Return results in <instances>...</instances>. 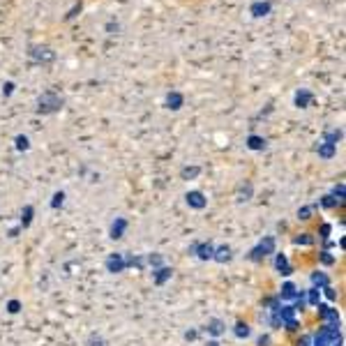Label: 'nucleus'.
<instances>
[{
	"mask_svg": "<svg viewBox=\"0 0 346 346\" xmlns=\"http://www.w3.org/2000/svg\"><path fill=\"white\" fill-rule=\"evenodd\" d=\"M171 277H173V268H169V265H162L157 270H152V284L155 286H164Z\"/></svg>",
	"mask_w": 346,
	"mask_h": 346,
	"instance_id": "nucleus-8",
	"label": "nucleus"
},
{
	"mask_svg": "<svg viewBox=\"0 0 346 346\" xmlns=\"http://www.w3.org/2000/svg\"><path fill=\"white\" fill-rule=\"evenodd\" d=\"M314 210H316V205H302V208H298V219L300 222H309Z\"/></svg>",
	"mask_w": 346,
	"mask_h": 346,
	"instance_id": "nucleus-22",
	"label": "nucleus"
},
{
	"mask_svg": "<svg viewBox=\"0 0 346 346\" xmlns=\"http://www.w3.org/2000/svg\"><path fill=\"white\" fill-rule=\"evenodd\" d=\"M305 300H307V305L316 307V305L321 302V291H318V288H314V286H312V288H307V291H305Z\"/></svg>",
	"mask_w": 346,
	"mask_h": 346,
	"instance_id": "nucleus-18",
	"label": "nucleus"
},
{
	"mask_svg": "<svg viewBox=\"0 0 346 346\" xmlns=\"http://www.w3.org/2000/svg\"><path fill=\"white\" fill-rule=\"evenodd\" d=\"M19 231H21V226H14V229H9V231H7V235H9V238H16Z\"/></svg>",
	"mask_w": 346,
	"mask_h": 346,
	"instance_id": "nucleus-37",
	"label": "nucleus"
},
{
	"mask_svg": "<svg viewBox=\"0 0 346 346\" xmlns=\"http://www.w3.org/2000/svg\"><path fill=\"white\" fill-rule=\"evenodd\" d=\"M145 265H150L152 270H157L164 265V256L159 254V252H150V254L145 256Z\"/></svg>",
	"mask_w": 346,
	"mask_h": 346,
	"instance_id": "nucleus-15",
	"label": "nucleus"
},
{
	"mask_svg": "<svg viewBox=\"0 0 346 346\" xmlns=\"http://www.w3.org/2000/svg\"><path fill=\"white\" fill-rule=\"evenodd\" d=\"M247 145L252 148V150H261V148L265 145V141H263V139H259V136H249V139H247Z\"/></svg>",
	"mask_w": 346,
	"mask_h": 346,
	"instance_id": "nucleus-29",
	"label": "nucleus"
},
{
	"mask_svg": "<svg viewBox=\"0 0 346 346\" xmlns=\"http://www.w3.org/2000/svg\"><path fill=\"white\" fill-rule=\"evenodd\" d=\"M293 245H298V247H309V245H314V235L312 233H300L293 238Z\"/></svg>",
	"mask_w": 346,
	"mask_h": 346,
	"instance_id": "nucleus-20",
	"label": "nucleus"
},
{
	"mask_svg": "<svg viewBox=\"0 0 346 346\" xmlns=\"http://www.w3.org/2000/svg\"><path fill=\"white\" fill-rule=\"evenodd\" d=\"M284 328L288 332H298V330H300V323H298V318H291V321H286V323H284Z\"/></svg>",
	"mask_w": 346,
	"mask_h": 346,
	"instance_id": "nucleus-31",
	"label": "nucleus"
},
{
	"mask_svg": "<svg viewBox=\"0 0 346 346\" xmlns=\"http://www.w3.org/2000/svg\"><path fill=\"white\" fill-rule=\"evenodd\" d=\"M185 201H187V205H189V208H194V210H203L205 205H208L205 194H203V192H199V189L187 192V194H185Z\"/></svg>",
	"mask_w": 346,
	"mask_h": 346,
	"instance_id": "nucleus-5",
	"label": "nucleus"
},
{
	"mask_svg": "<svg viewBox=\"0 0 346 346\" xmlns=\"http://www.w3.org/2000/svg\"><path fill=\"white\" fill-rule=\"evenodd\" d=\"M321 205H323V208H337V201H335L330 194H325L323 199H321Z\"/></svg>",
	"mask_w": 346,
	"mask_h": 346,
	"instance_id": "nucleus-32",
	"label": "nucleus"
},
{
	"mask_svg": "<svg viewBox=\"0 0 346 346\" xmlns=\"http://www.w3.org/2000/svg\"><path fill=\"white\" fill-rule=\"evenodd\" d=\"M104 268H106V272H111V275L125 272L127 270V265H125V254H122V252H113V254H109L106 256V261H104Z\"/></svg>",
	"mask_w": 346,
	"mask_h": 346,
	"instance_id": "nucleus-2",
	"label": "nucleus"
},
{
	"mask_svg": "<svg viewBox=\"0 0 346 346\" xmlns=\"http://www.w3.org/2000/svg\"><path fill=\"white\" fill-rule=\"evenodd\" d=\"M309 279H312V286H314V288H318V291H321L323 286L330 284V277H328L325 272H321V270L312 272V277H309Z\"/></svg>",
	"mask_w": 346,
	"mask_h": 346,
	"instance_id": "nucleus-14",
	"label": "nucleus"
},
{
	"mask_svg": "<svg viewBox=\"0 0 346 346\" xmlns=\"http://www.w3.org/2000/svg\"><path fill=\"white\" fill-rule=\"evenodd\" d=\"M5 309H7L9 314H19V312H21V309H23V305H21V300H16V298H12V300H9L7 305H5Z\"/></svg>",
	"mask_w": 346,
	"mask_h": 346,
	"instance_id": "nucleus-27",
	"label": "nucleus"
},
{
	"mask_svg": "<svg viewBox=\"0 0 346 346\" xmlns=\"http://www.w3.org/2000/svg\"><path fill=\"white\" fill-rule=\"evenodd\" d=\"M32 219H35V208H32V205H23L21 219H19V226H21V231H23V229H28V226L32 224Z\"/></svg>",
	"mask_w": 346,
	"mask_h": 346,
	"instance_id": "nucleus-13",
	"label": "nucleus"
},
{
	"mask_svg": "<svg viewBox=\"0 0 346 346\" xmlns=\"http://www.w3.org/2000/svg\"><path fill=\"white\" fill-rule=\"evenodd\" d=\"M275 270H277L279 275H284V277H288V275H293V265L288 263V256H286L284 252H279V254H275Z\"/></svg>",
	"mask_w": 346,
	"mask_h": 346,
	"instance_id": "nucleus-7",
	"label": "nucleus"
},
{
	"mask_svg": "<svg viewBox=\"0 0 346 346\" xmlns=\"http://www.w3.org/2000/svg\"><path fill=\"white\" fill-rule=\"evenodd\" d=\"M295 293H298V286L293 284V282H284L282 284V288H279V302H284V300H293Z\"/></svg>",
	"mask_w": 346,
	"mask_h": 346,
	"instance_id": "nucleus-11",
	"label": "nucleus"
},
{
	"mask_svg": "<svg viewBox=\"0 0 346 346\" xmlns=\"http://www.w3.org/2000/svg\"><path fill=\"white\" fill-rule=\"evenodd\" d=\"M295 346H312V335H302V337L295 342Z\"/></svg>",
	"mask_w": 346,
	"mask_h": 346,
	"instance_id": "nucleus-35",
	"label": "nucleus"
},
{
	"mask_svg": "<svg viewBox=\"0 0 346 346\" xmlns=\"http://www.w3.org/2000/svg\"><path fill=\"white\" fill-rule=\"evenodd\" d=\"M318 261H321L323 265H328V268H330V265L337 263V256H332V254H330V249H323V252H318Z\"/></svg>",
	"mask_w": 346,
	"mask_h": 346,
	"instance_id": "nucleus-21",
	"label": "nucleus"
},
{
	"mask_svg": "<svg viewBox=\"0 0 346 346\" xmlns=\"http://www.w3.org/2000/svg\"><path fill=\"white\" fill-rule=\"evenodd\" d=\"M252 194H254V187H252V182H242L240 187H238V201H240V203L249 201V199H252Z\"/></svg>",
	"mask_w": 346,
	"mask_h": 346,
	"instance_id": "nucleus-16",
	"label": "nucleus"
},
{
	"mask_svg": "<svg viewBox=\"0 0 346 346\" xmlns=\"http://www.w3.org/2000/svg\"><path fill=\"white\" fill-rule=\"evenodd\" d=\"M65 199H67V196H65V192H56V194H53V199H51V208H53V210L62 208V205H65Z\"/></svg>",
	"mask_w": 346,
	"mask_h": 346,
	"instance_id": "nucleus-24",
	"label": "nucleus"
},
{
	"mask_svg": "<svg viewBox=\"0 0 346 346\" xmlns=\"http://www.w3.org/2000/svg\"><path fill=\"white\" fill-rule=\"evenodd\" d=\"M233 335H235L238 339H247L249 335H252V328H249L245 321H238V323L233 325Z\"/></svg>",
	"mask_w": 346,
	"mask_h": 346,
	"instance_id": "nucleus-17",
	"label": "nucleus"
},
{
	"mask_svg": "<svg viewBox=\"0 0 346 346\" xmlns=\"http://www.w3.org/2000/svg\"><path fill=\"white\" fill-rule=\"evenodd\" d=\"M316 309H318V318L323 321V325H339V312L332 307V305L318 302Z\"/></svg>",
	"mask_w": 346,
	"mask_h": 346,
	"instance_id": "nucleus-3",
	"label": "nucleus"
},
{
	"mask_svg": "<svg viewBox=\"0 0 346 346\" xmlns=\"http://www.w3.org/2000/svg\"><path fill=\"white\" fill-rule=\"evenodd\" d=\"M86 346H109V342L104 339V335H99V332H90L88 339H86Z\"/></svg>",
	"mask_w": 346,
	"mask_h": 346,
	"instance_id": "nucleus-19",
	"label": "nucleus"
},
{
	"mask_svg": "<svg viewBox=\"0 0 346 346\" xmlns=\"http://www.w3.org/2000/svg\"><path fill=\"white\" fill-rule=\"evenodd\" d=\"M16 148L19 150H28V139L26 136H16Z\"/></svg>",
	"mask_w": 346,
	"mask_h": 346,
	"instance_id": "nucleus-33",
	"label": "nucleus"
},
{
	"mask_svg": "<svg viewBox=\"0 0 346 346\" xmlns=\"http://www.w3.org/2000/svg\"><path fill=\"white\" fill-rule=\"evenodd\" d=\"M127 226H129V222L125 217H115L111 222V226H109V238L111 240H120L122 235H125V231H127Z\"/></svg>",
	"mask_w": 346,
	"mask_h": 346,
	"instance_id": "nucleus-4",
	"label": "nucleus"
},
{
	"mask_svg": "<svg viewBox=\"0 0 346 346\" xmlns=\"http://www.w3.org/2000/svg\"><path fill=\"white\" fill-rule=\"evenodd\" d=\"M199 173H201L199 166H185V169L180 171V175H182V180H192V178H196Z\"/></svg>",
	"mask_w": 346,
	"mask_h": 346,
	"instance_id": "nucleus-23",
	"label": "nucleus"
},
{
	"mask_svg": "<svg viewBox=\"0 0 346 346\" xmlns=\"http://www.w3.org/2000/svg\"><path fill=\"white\" fill-rule=\"evenodd\" d=\"M332 346H344V339H339V342H335Z\"/></svg>",
	"mask_w": 346,
	"mask_h": 346,
	"instance_id": "nucleus-39",
	"label": "nucleus"
},
{
	"mask_svg": "<svg viewBox=\"0 0 346 346\" xmlns=\"http://www.w3.org/2000/svg\"><path fill=\"white\" fill-rule=\"evenodd\" d=\"M212 254H215V245L210 240L208 242H196L194 247V256L199 261H212Z\"/></svg>",
	"mask_w": 346,
	"mask_h": 346,
	"instance_id": "nucleus-6",
	"label": "nucleus"
},
{
	"mask_svg": "<svg viewBox=\"0 0 346 346\" xmlns=\"http://www.w3.org/2000/svg\"><path fill=\"white\" fill-rule=\"evenodd\" d=\"M330 233H332V224H321V229H318L321 240H330Z\"/></svg>",
	"mask_w": 346,
	"mask_h": 346,
	"instance_id": "nucleus-30",
	"label": "nucleus"
},
{
	"mask_svg": "<svg viewBox=\"0 0 346 346\" xmlns=\"http://www.w3.org/2000/svg\"><path fill=\"white\" fill-rule=\"evenodd\" d=\"M233 259V249L229 247V245H219V247H215V254H212V261H217V263H229Z\"/></svg>",
	"mask_w": 346,
	"mask_h": 346,
	"instance_id": "nucleus-9",
	"label": "nucleus"
},
{
	"mask_svg": "<svg viewBox=\"0 0 346 346\" xmlns=\"http://www.w3.org/2000/svg\"><path fill=\"white\" fill-rule=\"evenodd\" d=\"M318 155L325 159H330L332 155H335V145L332 143H323V145H318Z\"/></svg>",
	"mask_w": 346,
	"mask_h": 346,
	"instance_id": "nucleus-25",
	"label": "nucleus"
},
{
	"mask_svg": "<svg viewBox=\"0 0 346 346\" xmlns=\"http://www.w3.org/2000/svg\"><path fill=\"white\" fill-rule=\"evenodd\" d=\"M270 344H272L270 335H261V337L256 339V346H270Z\"/></svg>",
	"mask_w": 346,
	"mask_h": 346,
	"instance_id": "nucleus-34",
	"label": "nucleus"
},
{
	"mask_svg": "<svg viewBox=\"0 0 346 346\" xmlns=\"http://www.w3.org/2000/svg\"><path fill=\"white\" fill-rule=\"evenodd\" d=\"M122 254H125V265H127V268H136V270H143V268H145V256L127 254V252H122Z\"/></svg>",
	"mask_w": 346,
	"mask_h": 346,
	"instance_id": "nucleus-12",
	"label": "nucleus"
},
{
	"mask_svg": "<svg viewBox=\"0 0 346 346\" xmlns=\"http://www.w3.org/2000/svg\"><path fill=\"white\" fill-rule=\"evenodd\" d=\"M182 337L187 339V342H194V339L199 337V330H185V335H182Z\"/></svg>",
	"mask_w": 346,
	"mask_h": 346,
	"instance_id": "nucleus-36",
	"label": "nucleus"
},
{
	"mask_svg": "<svg viewBox=\"0 0 346 346\" xmlns=\"http://www.w3.org/2000/svg\"><path fill=\"white\" fill-rule=\"evenodd\" d=\"M205 346H222V344H219L217 339H208V342H205Z\"/></svg>",
	"mask_w": 346,
	"mask_h": 346,
	"instance_id": "nucleus-38",
	"label": "nucleus"
},
{
	"mask_svg": "<svg viewBox=\"0 0 346 346\" xmlns=\"http://www.w3.org/2000/svg\"><path fill=\"white\" fill-rule=\"evenodd\" d=\"M275 247H277V240H275V235H263L261 240L256 242L254 247L249 249V261H254V263H261L265 256L275 254Z\"/></svg>",
	"mask_w": 346,
	"mask_h": 346,
	"instance_id": "nucleus-1",
	"label": "nucleus"
},
{
	"mask_svg": "<svg viewBox=\"0 0 346 346\" xmlns=\"http://www.w3.org/2000/svg\"><path fill=\"white\" fill-rule=\"evenodd\" d=\"M321 295H325L330 302H335V300H337V288L328 284V286H323V288H321Z\"/></svg>",
	"mask_w": 346,
	"mask_h": 346,
	"instance_id": "nucleus-28",
	"label": "nucleus"
},
{
	"mask_svg": "<svg viewBox=\"0 0 346 346\" xmlns=\"http://www.w3.org/2000/svg\"><path fill=\"white\" fill-rule=\"evenodd\" d=\"M210 337H219V335H224L226 332V323L222 321V318H210L208 323H205V328H203Z\"/></svg>",
	"mask_w": 346,
	"mask_h": 346,
	"instance_id": "nucleus-10",
	"label": "nucleus"
},
{
	"mask_svg": "<svg viewBox=\"0 0 346 346\" xmlns=\"http://www.w3.org/2000/svg\"><path fill=\"white\" fill-rule=\"evenodd\" d=\"M332 199H335V201H337V205H344V185H342V182H339L337 187L332 189Z\"/></svg>",
	"mask_w": 346,
	"mask_h": 346,
	"instance_id": "nucleus-26",
	"label": "nucleus"
}]
</instances>
